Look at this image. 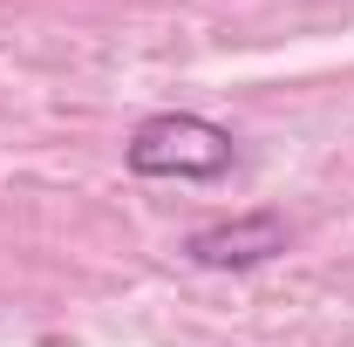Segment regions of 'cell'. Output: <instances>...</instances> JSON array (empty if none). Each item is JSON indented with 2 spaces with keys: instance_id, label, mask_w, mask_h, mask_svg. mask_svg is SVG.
<instances>
[{
  "instance_id": "obj_1",
  "label": "cell",
  "mask_w": 354,
  "mask_h": 347,
  "mask_svg": "<svg viewBox=\"0 0 354 347\" xmlns=\"http://www.w3.org/2000/svg\"><path fill=\"white\" fill-rule=\"evenodd\" d=\"M130 171L136 177H184V184H205V177H225L239 143L225 123L212 116H191V109H164V116H143L130 130Z\"/></svg>"
},
{
  "instance_id": "obj_2",
  "label": "cell",
  "mask_w": 354,
  "mask_h": 347,
  "mask_svg": "<svg viewBox=\"0 0 354 347\" xmlns=\"http://www.w3.org/2000/svg\"><path fill=\"white\" fill-rule=\"evenodd\" d=\"M293 245V225L279 212H252V218H232V225H205L184 238V259L205 265V272H252V265L279 259Z\"/></svg>"
}]
</instances>
